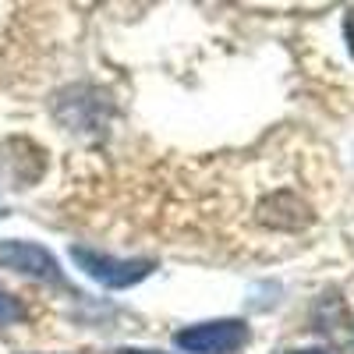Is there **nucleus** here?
I'll return each mask as SVG.
<instances>
[{
    "label": "nucleus",
    "instance_id": "1",
    "mask_svg": "<svg viewBox=\"0 0 354 354\" xmlns=\"http://www.w3.org/2000/svg\"><path fill=\"white\" fill-rule=\"evenodd\" d=\"M71 259L75 266L88 277L110 290H124V287H135L138 280H145L153 273V262L149 259H113L106 252H96V248H85V245H75L71 248Z\"/></svg>",
    "mask_w": 354,
    "mask_h": 354
},
{
    "label": "nucleus",
    "instance_id": "2",
    "mask_svg": "<svg viewBox=\"0 0 354 354\" xmlns=\"http://www.w3.org/2000/svg\"><path fill=\"white\" fill-rule=\"evenodd\" d=\"M174 344L188 354H234L248 344V326L241 319H216V322H198V326L177 330Z\"/></svg>",
    "mask_w": 354,
    "mask_h": 354
},
{
    "label": "nucleus",
    "instance_id": "3",
    "mask_svg": "<svg viewBox=\"0 0 354 354\" xmlns=\"http://www.w3.org/2000/svg\"><path fill=\"white\" fill-rule=\"evenodd\" d=\"M0 270H15L21 277H32V280H46V283H64V273L57 259L32 241H0Z\"/></svg>",
    "mask_w": 354,
    "mask_h": 354
},
{
    "label": "nucleus",
    "instance_id": "4",
    "mask_svg": "<svg viewBox=\"0 0 354 354\" xmlns=\"http://www.w3.org/2000/svg\"><path fill=\"white\" fill-rule=\"evenodd\" d=\"M25 312H21V305H18V298L15 294H8L4 287H0V326H11V322H18Z\"/></svg>",
    "mask_w": 354,
    "mask_h": 354
},
{
    "label": "nucleus",
    "instance_id": "5",
    "mask_svg": "<svg viewBox=\"0 0 354 354\" xmlns=\"http://www.w3.org/2000/svg\"><path fill=\"white\" fill-rule=\"evenodd\" d=\"M344 39H347V50H351V57H354V8H351L347 18H344Z\"/></svg>",
    "mask_w": 354,
    "mask_h": 354
},
{
    "label": "nucleus",
    "instance_id": "6",
    "mask_svg": "<svg viewBox=\"0 0 354 354\" xmlns=\"http://www.w3.org/2000/svg\"><path fill=\"white\" fill-rule=\"evenodd\" d=\"M290 354H326V351H290Z\"/></svg>",
    "mask_w": 354,
    "mask_h": 354
},
{
    "label": "nucleus",
    "instance_id": "7",
    "mask_svg": "<svg viewBox=\"0 0 354 354\" xmlns=\"http://www.w3.org/2000/svg\"><path fill=\"white\" fill-rule=\"evenodd\" d=\"M117 354H153V351H117Z\"/></svg>",
    "mask_w": 354,
    "mask_h": 354
},
{
    "label": "nucleus",
    "instance_id": "8",
    "mask_svg": "<svg viewBox=\"0 0 354 354\" xmlns=\"http://www.w3.org/2000/svg\"><path fill=\"white\" fill-rule=\"evenodd\" d=\"M0 216H4V202H0Z\"/></svg>",
    "mask_w": 354,
    "mask_h": 354
}]
</instances>
